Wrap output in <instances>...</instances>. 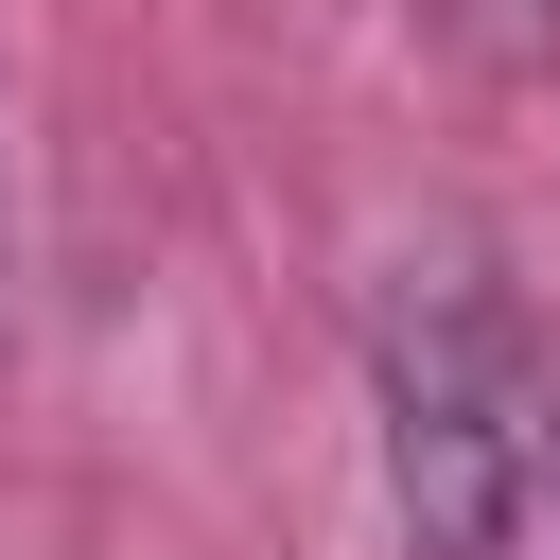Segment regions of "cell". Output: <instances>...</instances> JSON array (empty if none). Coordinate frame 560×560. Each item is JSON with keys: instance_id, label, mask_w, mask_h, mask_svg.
<instances>
[{"instance_id": "obj_1", "label": "cell", "mask_w": 560, "mask_h": 560, "mask_svg": "<svg viewBox=\"0 0 560 560\" xmlns=\"http://www.w3.org/2000/svg\"><path fill=\"white\" fill-rule=\"evenodd\" d=\"M368 402H385L402 560H525V525L560 508V385H542V332H525V298H508L490 245L385 262Z\"/></svg>"}, {"instance_id": "obj_2", "label": "cell", "mask_w": 560, "mask_h": 560, "mask_svg": "<svg viewBox=\"0 0 560 560\" xmlns=\"http://www.w3.org/2000/svg\"><path fill=\"white\" fill-rule=\"evenodd\" d=\"M438 35H455V70H490V88L560 70V0H438Z\"/></svg>"}, {"instance_id": "obj_3", "label": "cell", "mask_w": 560, "mask_h": 560, "mask_svg": "<svg viewBox=\"0 0 560 560\" xmlns=\"http://www.w3.org/2000/svg\"><path fill=\"white\" fill-rule=\"evenodd\" d=\"M0 315H18V192H0Z\"/></svg>"}]
</instances>
